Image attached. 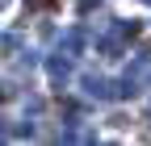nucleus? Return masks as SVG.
<instances>
[{
  "label": "nucleus",
  "instance_id": "nucleus-1",
  "mask_svg": "<svg viewBox=\"0 0 151 146\" xmlns=\"http://www.w3.org/2000/svg\"><path fill=\"white\" fill-rule=\"evenodd\" d=\"M59 0H29V9H55Z\"/></svg>",
  "mask_w": 151,
  "mask_h": 146
}]
</instances>
